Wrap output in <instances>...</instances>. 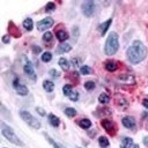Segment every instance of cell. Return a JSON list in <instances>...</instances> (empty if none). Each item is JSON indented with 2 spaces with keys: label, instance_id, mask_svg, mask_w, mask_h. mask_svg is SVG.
Here are the masks:
<instances>
[{
  "label": "cell",
  "instance_id": "cell-1",
  "mask_svg": "<svg viewBox=\"0 0 148 148\" xmlns=\"http://www.w3.org/2000/svg\"><path fill=\"white\" fill-rule=\"evenodd\" d=\"M147 56V47L141 40H134L127 49V59L131 64L136 65L141 62Z\"/></svg>",
  "mask_w": 148,
  "mask_h": 148
},
{
  "label": "cell",
  "instance_id": "cell-2",
  "mask_svg": "<svg viewBox=\"0 0 148 148\" xmlns=\"http://www.w3.org/2000/svg\"><path fill=\"white\" fill-rule=\"evenodd\" d=\"M118 47H119V40H118V35L117 32L112 31L108 38H106V42H105V46H104V51L108 56H113L117 51H118Z\"/></svg>",
  "mask_w": 148,
  "mask_h": 148
},
{
  "label": "cell",
  "instance_id": "cell-3",
  "mask_svg": "<svg viewBox=\"0 0 148 148\" xmlns=\"http://www.w3.org/2000/svg\"><path fill=\"white\" fill-rule=\"evenodd\" d=\"M1 126H2V130H1V133H2V135L7 139V140H9L12 143H14V145H17V146H23V143H22V141L18 139V136L13 132V130L10 128V127H8V126H6L3 123L1 124Z\"/></svg>",
  "mask_w": 148,
  "mask_h": 148
},
{
  "label": "cell",
  "instance_id": "cell-4",
  "mask_svg": "<svg viewBox=\"0 0 148 148\" xmlns=\"http://www.w3.org/2000/svg\"><path fill=\"white\" fill-rule=\"evenodd\" d=\"M20 117L22 118V120H24L29 126H31L32 128H35V130H38V128H40V123L30 113V112H28V111H25V110H21L20 111Z\"/></svg>",
  "mask_w": 148,
  "mask_h": 148
},
{
  "label": "cell",
  "instance_id": "cell-5",
  "mask_svg": "<svg viewBox=\"0 0 148 148\" xmlns=\"http://www.w3.org/2000/svg\"><path fill=\"white\" fill-rule=\"evenodd\" d=\"M81 7H82V13H83L84 16H87V17L92 16V14H94V12H95V2H94L92 0H87V1H84Z\"/></svg>",
  "mask_w": 148,
  "mask_h": 148
},
{
  "label": "cell",
  "instance_id": "cell-6",
  "mask_svg": "<svg viewBox=\"0 0 148 148\" xmlns=\"http://www.w3.org/2000/svg\"><path fill=\"white\" fill-rule=\"evenodd\" d=\"M53 23H54V21H53L52 17H45V18L38 21L36 25H37V29H38V30L43 31V30H46V29L51 28V27L53 25Z\"/></svg>",
  "mask_w": 148,
  "mask_h": 148
},
{
  "label": "cell",
  "instance_id": "cell-7",
  "mask_svg": "<svg viewBox=\"0 0 148 148\" xmlns=\"http://www.w3.org/2000/svg\"><path fill=\"white\" fill-rule=\"evenodd\" d=\"M23 72L29 79L36 80V74H35V71H34V66L29 60H25V62L23 65Z\"/></svg>",
  "mask_w": 148,
  "mask_h": 148
},
{
  "label": "cell",
  "instance_id": "cell-8",
  "mask_svg": "<svg viewBox=\"0 0 148 148\" xmlns=\"http://www.w3.org/2000/svg\"><path fill=\"white\" fill-rule=\"evenodd\" d=\"M121 123L123 125L126 127V128H134L135 127V119L134 117L132 116H126L121 119Z\"/></svg>",
  "mask_w": 148,
  "mask_h": 148
},
{
  "label": "cell",
  "instance_id": "cell-9",
  "mask_svg": "<svg viewBox=\"0 0 148 148\" xmlns=\"http://www.w3.org/2000/svg\"><path fill=\"white\" fill-rule=\"evenodd\" d=\"M111 23H112V18H109L108 21H105V22H103L102 24H99V25H98V30H99V32H101L102 35H104V34L108 31V29L110 28Z\"/></svg>",
  "mask_w": 148,
  "mask_h": 148
},
{
  "label": "cell",
  "instance_id": "cell-10",
  "mask_svg": "<svg viewBox=\"0 0 148 148\" xmlns=\"http://www.w3.org/2000/svg\"><path fill=\"white\" fill-rule=\"evenodd\" d=\"M71 50H72V46H71L69 44H67V43H61V44L58 46L57 52H58V53H65V52H69Z\"/></svg>",
  "mask_w": 148,
  "mask_h": 148
},
{
  "label": "cell",
  "instance_id": "cell-11",
  "mask_svg": "<svg viewBox=\"0 0 148 148\" xmlns=\"http://www.w3.org/2000/svg\"><path fill=\"white\" fill-rule=\"evenodd\" d=\"M9 27H12V28H8V30H9V35H10V36H14V37H20V36H21L20 30L14 25L13 22L9 23Z\"/></svg>",
  "mask_w": 148,
  "mask_h": 148
},
{
  "label": "cell",
  "instance_id": "cell-12",
  "mask_svg": "<svg viewBox=\"0 0 148 148\" xmlns=\"http://www.w3.org/2000/svg\"><path fill=\"white\" fill-rule=\"evenodd\" d=\"M56 36H57V38H58L61 43H64L65 40L68 39V34H67L65 30H58V31L56 32Z\"/></svg>",
  "mask_w": 148,
  "mask_h": 148
},
{
  "label": "cell",
  "instance_id": "cell-13",
  "mask_svg": "<svg viewBox=\"0 0 148 148\" xmlns=\"http://www.w3.org/2000/svg\"><path fill=\"white\" fill-rule=\"evenodd\" d=\"M79 126L83 130H88L91 127V121L88 119V118H83V119H80L79 120Z\"/></svg>",
  "mask_w": 148,
  "mask_h": 148
},
{
  "label": "cell",
  "instance_id": "cell-14",
  "mask_svg": "<svg viewBox=\"0 0 148 148\" xmlns=\"http://www.w3.org/2000/svg\"><path fill=\"white\" fill-rule=\"evenodd\" d=\"M43 88L46 90V92H52L53 89H54V83L50 80H45L43 82Z\"/></svg>",
  "mask_w": 148,
  "mask_h": 148
},
{
  "label": "cell",
  "instance_id": "cell-15",
  "mask_svg": "<svg viewBox=\"0 0 148 148\" xmlns=\"http://www.w3.org/2000/svg\"><path fill=\"white\" fill-rule=\"evenodd\" d=\"M15 90H16V92H17L18 95H21V96H25V95H28V92H29L28 88H27L24 84H18L17 87H15Z\"/></svg>",
  "mask_w": 148,
  "mask_h": 148
},
{
  "label": "cell",
  "instance_id": "cell-16",
  "mask_svg": "<svg viewBox=\"0 0 148 148\" xmlns=\"http://www.w3.org/2000/svg\"><path fill=\"white\" fill-rule=\"evenodd\" d=\"M49 121H50V124H51L53 127H58L59 124H60V119H59L57 116H54L53 113H50V114H49Z\"/></svg>",
  "mask_w": 148,
  "mask_h": 148
},
{
  "label": "cell",
  "instance_id": "cell-17",
  "mask_svg": "<svg viewBox=\"0 0 148 148\" xmlns=\"http://www.w3.org/2000/svg\"><path fill=\"white\" fill-rule=\"evenodd\" d=\"M133 146V139L132 138H123L120 142V148H130Z\"/></svg>",
  "mask_w": 148,
  "mask_h": 148
},
{
  "label": "cell",
  "instance_id": "cell-18",
  "mask_svg": "<svg viewBox=\"0 0 148 148\" xmlns=\"http://www.w3.org/2000/svg\"><path fill=\"white\" fill-rule=\"evenodd\" d=\"M101 125H102V127H103L104 130H106L109 133H111V131H112V127H113V125H112L111 120H108V119H103V120L101 121Z\"/></svg>",
  "mask_w": 148,
  "mask_h": 148
},
{
  "label": "cell",
  "instance_id": "cell-19",
  "mask_svg": "<svg viewBox=\"0 0 148 148\" xmlns=\"http://www.w3.org/2000/svg\"><path fill=\"white\" fill-rule=\"evenodd\" d=\"M117 67L118 66H117V64L113 60H109V61L105 62V69L109 71V72H114L117 69Z\"/></svg>",
  "mask_w": 148,
  "mask_h": 148
},
{
  "label": "cell",
  "instance_id": "cell-20",
  "mask_svg": "<svg viewBox=\"0 0 148 148\" xmlns=\"http://www.w3.org/2000/svg\"><path fill=\"white\" fill-rule=\"evenodd\" d=\"M23 28H24L25 30H28V31L32 30V28H34V22H32V20H31L30 17H28V18H25V20L23 21Z\"/></svg>",
  "mask_w": 148,
  "mask_h": 148
},
{
  "label": "cell",
  "instance_id": "cell-21",
  "mask_svg": "<svg viewBox=\"0 0 148 148\" xmlns=\"http://www.w3.org/2000/svg\"><path fill=\"white\" fill-rule=\"evenodd\" d=\"M98 145H99L101 148H106V147H109V145H110L109 139H108L106 136H99V138H98Z\"/></svg>",
  "mask_w": 148,
  "mask_h": 148
},
{
  "label": "cell",
  "instance_id": "cell-22",
  "mask_svg": "<svg viewBox=\"0 0 148 148\" xmlns=\"http://www.w3.org/2000/svg\"><path fill=\"white\" fill-rule=\"evenodd\" d=\"M59 65L64 71H68V68H69V62L66 58H60L59 59Z\"/></svg>",
  "mask_w": 148,
  "mask_h": 148
},
{
  "label": "cell",
  "instance_id": "cell-23",
  "mask_svg": "<svg viewBox=\"0 0 148 148\" xmlns=\"http://www.w3.org/2000/svg\"><path fill=\"white\" fill-rule=\"evenodd\" d=\"M98 102L102 103V104H106L108 102H110V97H109V95L105 94V92H102V94L98 96Z\"/></svg>",
  "mask_w": 148,
  "mask_h": 148
},
{
  "label": "cell",
  "instance_id": "cell-24",
  "mask_svg": "<svg viewBox=\"0 0 148 148\" xmlns=\"http://www.w3.org/2000/svg\"><path fill=\"white\" fill-rule=\"evenodd\" d=\"M65 114L67 116V117H74V116H76V110L74 109V108H66L65 109Z\"/></svg>",
  "mask_w": 148,
  "mask_h": 148
},
{
  "label": "cell",
  "instance_id": "cell-25",
  "mask_svg": "<svg viewBox=\"0 0 148 148\" xmlns=\"http://www.w3.org/2000/svg\"><path fill=\"white\" fill-rule=\"evenodd\" d=\"M40 59H42L43 62H49V61H51V59H52V54H51L50 52H44V53L42 54Z\"/></svg>",
  "mask_w": 148,
  "mask_h": 148
},
{
  "label": "cell",
  "instance_id": "cell-26",
  "mask_svg": "<svg viewBox=\"0 0 148 148\" xmlns=\"http://www.w3.org/2000/svg\"><path fill=\"white\" fill-rule=\"evenodd\" d=\"M91 72H92V69H91L89 66H82V67L80 68V73L83 74V75H88V74H90Z\"/></svg>",
  "mask_w": 148,
  "mask_h": 148
},
{
  "label": "cell",
  "instance_id": "cell-27",
  "mask_svg": "<svg viewBox=\"0 0 148 148\" xmlns=\"http://www.w3.org/2000/svg\"><path fill=\"white\" fill-rule=\"evenodd\" d=\"M62 92H64V95H66V96H69L73 91H72V86L71 84H66V86H64L62 87Z\"/></svg>",
  "mask_w": 148,
  "mask_h": 148
},
{
  "label": "cell",
  "instance_id": "cell-28",
  "mask_svg": "<svg viewBox=\"0 0 148 148\" xmlns=\"http://www.w3.org/2000/svg\"><path fill=\"white\" fill-rule=\"evenodd\" d=\"M56 9V5L54 2H47L46 6H45V10L46 12H53Z\"/></svg>",
  "mask_w": 148,
  "mask_h": 148
},
{
  "label": "cell",
  "instance_id": "cell-29",
  "mask_svg": "<svg viewBox=\"0 0 148 148\" xmlns=\"http://www.w3.org/2000/svg\"><path fill=\"white\" fill-rule=\"evenodd\" d=\"M84 88H86L87 90H92V89L95 88V82H94V81H87V82L84 83Z\"/></svg>",
  "mask_w": 148,
  "mask_h": 148
},
{
  "label": "cell",
  "instance_id": "cell-30",
  "mask_svg": "<svg viewBox=\"0 0 148 148\" xmlns=\"http://www.w3.org/2000/svg\"><path fill=\"white\" fill-rule=\"evenodd\" d=\"M43 40L44 42H51L52 40V34L50 31H46L44 35H43Z\"/></svg>",
  "mask_w": 148,
  "mask_h": 148
},
{
  "label": "cell",
  "instance_id": "cell-31",
  "mask_svg": "<svg viewBox=\"0 0 148 148\" xmlns=\"http://www.w3.org/2000/svg\"><path fill=\"white\" fill-rule=\"evenodd\" d=\"M68 97H69V99H71V101H73V102H76V101L79 99V94H77L76 91H74V92H72V94H71Z\"/></svg>",
  "mask_w": 148,
  "mask_h": 148
},
{
  "label": "cell",
  "instance_id": "cell-32",
  "mask_svg": "<svg viewBox=\"0 0 148 148\" xmlns=\"http://www.w3.org/2000/svg\"><path fill=\"white\" fill-rule=\"evenodd\" d=\"M49 74H50L52 77H59V72H58L57 69H54V68L50 69V71H49Z\"/></svg>",
  "mask_w": 148,
  "mask_h": 148
},
{
  "label": "cell",
  "instance_id": "cell-33",
  "mask_svg": "<svg viewBox=\"0 0 148 148\" xmlns=\"http://www.w3.org/2000/svg\"><path fill=\"white\" fill-rule=\"evenodd\" d=\"M36 111H37V112H38V113H39V114H40L42 117H44V116L46 114L45 110H44L43 108H40V106H37V108H36Z\"/></svg>",
  "mask_w": 148,
  "mask_h": 148
},
{
  "label": "cell",
  "instance_id": "cell-34",
  "mask_svg": "<svg viewBox=\"0 0 148 148\" xmlns=\"http://www.w3.org/2000/svg\"><path fill=\"white\" fill-rule=\"evenodd\" d=\"M46 139L49 140V142H50V143H51V145H52L54 148H60V146H59L58 143H56V142H54V141H53V140H52V139H51L49 135H46Z\"/></svg>",
  "mask_w": 148,
  "mask_h": 148
},
{
  "label": "cell",
  "instance_id": "cell-35",
  "mask_svg": "<svg viewBox=\"0 0 148 148\" xmlns=\"http://www.w3.org/2000/svg\"><path fill=\"white\" fill-rule=\"evenodd\" d=\"M72 64L74 65V66H79L80 65V59H77V58H72Z\"/></svg>",
  "mask_w": 148,
  "mask_h": 148
},
{
  "label": "cell",
  "instance_id": "cell-36",
  "mask_svg": "<svg viewBox=\"0 0 148 148\" xmlns=\"http://www.w3.org/2000/svg\"><path fill=\"white\" fill-rule=\"evenodd\" d=\"M9 40H10V39H9V36L5 35V36L2 37V42H3V43H6V44H7V43H9Z\"/></svg>",
  "mask_w": 148,
  "mask_h": 148
},
{
  "label": "cell",
  "instance_id": "cell-37",
  "mask_svg": "<svg viewBox=\"0 0 148 148\" xmlns=\"http://www.w3.org/2000/svg\"><path fill=\"white\" fill-rule=\"evenodd\" d=\"M142 105H143L146 109H148V98H145V99L142 101Z\"/></svg>",
  "mask_w": 148,
  "mask_h": 148
},
{
  "label": "cell",
  "instance_id": "cell-38",
  "mask_svg": "<svg viewBox=\"0 0 148 148\" xmlns=\"http://www.w3.org/2000/svg\"><path fill=\"white\" fill-rule=\"evenodd\" d=\"M32 50H34L35 53H39V52H40V47H36V46H34Z\"/></svg>",
  "mask_w": 148,
  "mask_h": 148
},
{
  "label": "cell",
  "instance_id": "cell-39",
  "mask_svg": "<svg viewBox=\"0 0 148 148\" xmlns=\"http://www.w3.org/2000/svg\"><path fill=\"white\" fill-rule=\"evenodd\" d=\"M143 143H145L146 147H148V136H145L143 138Z\"/></svg>",
  "mask_w": 148,
  "mask_h": 148
},
{
  "label": "cell",
  "instance_id": "cell-40",
  "mask_svg": "<svg viewBox=\"0 0 148 148\" xmlns=\"http://www.w3.org/2000/svg\"><path fill=\"white\" fill-rule=\"evenodd\" d=\"M133 148H140V147H139V145H134Z\"/></svg>",
  "mask_w": 148,
  "mask_h": 148
},
{
  "label": "cell",
  "instance_id": "cell-41",
  "mask_svg": "<svg viewBox=\"0 0 148 148\" xmlns=\"http://www.w3.org/2000/svg\"><path fill=\"white\" fill-rule=\"evenodd\" d=\"M76 148H80V147H76Z\"/></svg>",
  "mask_w": 148,
  "mask_h": 148
}]
</instances>
